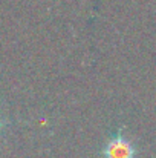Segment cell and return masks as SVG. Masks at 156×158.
<instances>
[{"label": "cell", "mask_w": 156, "mask_h": 158, "mask_svg": "<svg viewBox=\"0 0 156 158\" xmlns=\"http://www.w3.org/2000/svg\"><path fill=\"white\" fill-rule=\"evenodd\" d=\"M106 158H135L133 144L122 135H115L103 151Z\"/></svg>", "instance_id": "1"}]
</instances>
